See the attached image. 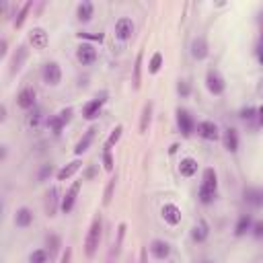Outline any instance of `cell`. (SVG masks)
<instances>
[{
  "instance_id": "obj_1",
  "label": "cell",
  "mask_w": 263,
  "mask_h": 263,
  "mask_svg": "<svg viewBox=\"0 0 263 263\" xmlns=\"http://www.w3.org/2000/svg\"><path fill=\"white\" fill-rule=\"evenodd\" d=\"M216 191H218V173L212 167H208V169H203L201 185L197 189V197L203 206H210L216 199Z\"/></svg>"
},
{
  "instance_id": "obj_2",
  "label": "cell",
  "mask_w": 263,
  "mask_h": 263,
  "mask_svg": "<svg viewBox=\"0 0 263 263\" xmlns=\"http://www.w3.org/2000/svg\"><path fill=\"white\" fill-rule=\"evenodd\" d=\"M101 237H103V220H101V216H95V220L89 226L86 239H84V255L89 259H93L97 255L99 245H101Z\"/></svg>"
},
{
  "instance_id": "obj_3",
  "label": "cell",
  "mask_w": 263,
  "mask_h": 263,
  "mask_svg": "<svg viewBox=\"0 0 263 263\" xmlns=\"http://www.w3.org/2000/svg\"><path fill=\"white\" fill-rule=\"evenodd\" d=\"M41 78L47 86H58L62 82V68L58 62H47L43 64V70H41Z\"/></svg>"
},
{
  "instance_id": "obj_4",
  "label": "cell",
  "mask_w": 263,
  "mask_h": 263,
  "mask_svg": "<svg viewBox=\"0 0 263 263\" xmlns=\"http://www.w3.org/2000/svg\"><path fill=\"white\" fill-rule=\"evenodd\" d=\"M206 86H208V91H210V93L218 97V95H222V93H224L226 82H224V78H222V74H220L218 70L210 68V70H208V74H206Z\"/></svg>"
},
{
  "instance_id": "obj_5",
  "label": "cell",
  "mask_w": 263,
  "mask_h": 263,
  "mask_svg": "<svg viewBox=\"0 0 263 263\" xmlns=\"http://www.w3.org/2000/svg\"><path fill=\"white\" fill-rule=\"evenodd\" d=\"M82 187V181H74L70 185V189L64 193V197L60 199V210L64 214H70L72 210H74V203H76V197H78V191Z\"/></svg>"
},
{
  "instance_id": "obj_6",
  "label": "cell",
  "mask_w": 263,
  "mask_h": 263,
  "mask_svg": "<svg viewBox=\"0 0 263 263\" xmlns=\"http://www.w3.org/2000/svg\"><path fill=\"white\" fill-rule=\"evenodd\" d=\"M105 97H107V93H101V95H97L95 99H91L84 107H82V118L84 120H95L99 113H101V107H103V103H105Z\"/></svg>"
},
{
  "instance_id": "obj_7",
  "label": "cell",
  "mask_w": 263,
  "mask_h": 263,
  "mask_svg": "<svg viewBox=\"0 0 263 263\" xmlns=\"http://www.w3.org/2000/svg\"><path fill=\"white\" fill-rule=\"evenodd\" d=\"M134 31H136V25H134V21H132V19L122 17V19H118V21H115V37H118L120 41H128V39H132Z\"/></svg>"
},
{
  "instance_id": "obj_8",
  "label": "cell",
  "mask_w": 263,
  "mask_h": 263,
  "mask_svg": "<svg viewBox=\"0 0 263 263\" xmlns=\"http://www.w3.org/2000/svg\"><path fill=\"white\" fill-rule=\"evenodd\" d=\"M177 126H179V132L185 136V138H189L191 134H193V130H195V122H193V118H191V113L187 111V109H177Z\"/></svg>"
},
{
  "instance_id": "obj_9",
  "label": "cell",
  "mask_w": 263,
  "mask_h": 263,
  "mask_svg": "<svg viewBox=\"0 0 263 263\" xmlns=\"http://www.w3.org/2000/svg\"><path fill=\"white\" fill-rule=\"evenodd\" d=\"M35 97H37L35 89L33 86H25V89H21L17 93V105L21 109H25V111L35 109Z\"/></svg>"
},
{
  "instance_id": "obj_10",
  "label": "cell",
  "mask_w": 263,
  "mask_h": 263,
  "mask_svg": "<svg viewBox=\"0 0 263 263\" xmlns=\"http://www.w3.org/2000/svg\"><path fill=\"white\" fill-rule=\"evenodd\" d=\"M76 60L82 64V66H91L97 62V49L95 45L91 43H80L78 49H76Z\"/></svg>"
},
{
  "instance_id": "obj_11",
  "label": "cell",
  "mask_w": 263,
  "mask_h": 263,
  "mask_svg": "<svg viewBox=\"0 0 263 263\" xmlns=\"http://www.w3.org/2000/svg\"><path fill=\"white\" fill-rule=\"evenodd\" d=\"M148 251H150V255H152L154 259L165 261V259H169V255H171V245H169L167 241H163V239H154V241L148 245Z\"/></svg>"
},
{
  "instance_id": "obj_12",
  "label": "cell",
  "mask_w": 263,
  "mask_h": 263,
  "mask_svg": "<svg viewBox=\"0 0 263 263\" xmlns=\"http://www.w3.org/2000/svg\"><path fill=\"white\" fill-rule=\"evenodd\" d=\"M197 134H199L203 140H208V142H216V140L220 138L218 126H216L214 122H208V120L197 124Z\"/></svg>"
},
{
  "instance_id": "obj_13",
  "label": "cell",
  "mask_w": 263,
  "mask_h": 263,
  "mask_svg": "<svg viewBox=\"0 0 263 263\" xmlns=\"http://www.w3.org/2000/svg\"><path fill=\"white\" fill-rule=\"evenodd\" d=\"M161 216L169 226H177L181 222V210L177 203H165L161 208Z\"/></svg>"
},
{
  "instance_id": "obj_14",
  "label": "cell",
  "mask_w": 263,
  "mask_h": 263,
  "mask_svg": "<svg viewBox=\"0 0 263 263\" xmlns=\"http://www.w3.org/2000/svg\"><path fill=\"white\" fill-rule=\"evenodd\" d=\"M33 224V212L27 208V206H21L17 208V212H15V226L17 228H29Z\"/></svg>"
},
{
  "instance_id": "obj_15",
  "label": "cell",
  "mask_w": 263,
  "mask_h": 263,
  "mask_svg": "<svg viewBox=\"0 0 263 263\" xmlns=\"http://www.w3.org/2000/svg\"><path fill=\"white\" fill-rule=\"evenodd\" d=\"M29 41H31V45H33L35 49H45L47 43H49V35L45 33V29L35 27V29H31V33H29Z\"/></svg>"
},
{
  "instance_id": "obj_16",
  "label": "cell",
  "mask_w": 263,
  "mask_h": 263,
  "mask_svg": "<svg viewBox=\"0 0 263 263\" xmlns=\"http://www.w3.org/2000/svg\"><path fill=\"white\" fill-rule=\"evenodd\" d=\"M95 134H97V128H95V126L84 132V136H82V138L76 142V146H74V154H76V156H82V154L91 148V144H93V140H95Z\"/></svg>"
},
{
  "instance_id": "obj_17",
  "label": "cell",
  "mask_w": 263,
  "mask_h": 263,
  "mask_svg": "<svg viewBox=\"0 0 263 263\" xmlns=\"http://www.w3.org/2000/svg\"><path fill=\"white\" fill-rule=\"evenodd\" d=\"M253 216L251 214H241L239 216V220H237V224H235V237H245L247 232H251L253 230Z\"/></svg>"
},
{
  "instance_id": "obj_18",
  "label": "cell",
  "mask_w": 263,
  "mask_h": 263,
  "mask_svg": "<svg viewBox=\"0 0 263 263\" xmlns=\"http://www.w3.org/2000/svg\"><path fill=\"white\" fill-rule=\"evenodd\" d=\"M210 54V49H208V41L206 37H195L193 43H191V56L195 60H206Z\"/></svg>"
},
{
  "instance_id": "obj_19",
  "label": "cell",
  "mask_w": 263,
  "mask_h": 263,
  "mask_svg": "<svg viewBox=\"0 0 263 263\" xmlns=\"http://www.w3.org/2000/svg\"><path fill=\"white\" fill-rule=\"evenodd\" d=\"M243 197L253 208H261L263 206V189H259V187H247L243 191Z\"/></svg>"
},
{
  "instance_id": "obj_20",
  "label": "cell",
  "mask_w": 263,
  "mask_h": 263,
  "mask_svg": "<svg viewBox=\"0 0 263 263\" xmlns=\"http://www.w3.org/2000/svg\"><path fill=\"white\" fill-rule=\"evenodd\" d=\"M208 237H210V226H208V222H206V220H197V224L191 228V239H193L195 243H206Z\"/></svg>"
},
{
  "instance_id": "obj_21",
  "label": "cell",
  "mask_w": 263,
  "mask_h": 263,
  "mask_svg": "<svg viewBox=\"0 0 263 263\" xmlns=\"http://www.w3.org/2000/svg\"><path fill=\"white\" fill-rule=\"evenodd\" d=\"M93 15H95V5L89 3V0H82V3L76 7V17H78L80 23H89L93 19Z\"/></svg>"
},
{
  "instance_id": "obj_22",
  "label": "cell",
  "mask_w": 263,
  "mask_h": 263,
  "mask_svg": "<svg viewBox=\"0 0 263 263\" xmlns=\"http://www.w3.org/2000/svg\"><path fill=\"white\" fill-rule=\"evenodd\" d=\"M80 167H82V161H72V163H68L66 167H62L60 171H58V181H66V179H70V177H74L78 171H80Z\"/></svg>"
},
{
  "instance_id": "obj_23",
  "label": "cell",
  "mask_w": 263,
  "mask_h": 263,
  "mask_svg": "<svg viewBox=\"0 0 263 263\" xmlns=\"http://www.w3.org/2000/svg\"><path fill=\"white\" fill-rule=\"evenodd\" d=\"M197 161L195 159H191V156H185V159H181V163H179V173H181V177H193L195 173H197Z\"/></svg>"
},
{
  "instance_id": "obj_24",
  "label": "cell",
  "mask_w": 263,
  "mask_h": 263,
  "mask_svg": "<svg viewBox=\"0 0 263 263\" xmlns=\"http://www.w3.org/2000/svg\"><path fill=\"white\" fill-rule=\"evenodd\" d=\"M224 148L228 152H237L239 150V132L235 128H226L224 130Z\"/></svg>"
},
{
  "instance_id": "obj_25",
  "label": "cell",
  "mask_w": 263,
  "mask_h": 263,
  "mask_svg": "<svg viewBox=\"0 0 263 263\" xmlns=\"http://www.w3.org/2000/svg\"><path fill=\"white\" fill-rule=\"evenodd\" d=\"M150 122H152V103L148 101L142 109V118H140V134H146L148 128H150Z\"/></svg>"
},
{
  "instance_id": "obj_26",
  "label": "cell",
  "mask_w": 263,
  "mask_h": 263,
  "mask_svg": "<svg viewBox=\"0 0 263 263\" xmlns=\"http://www.w3.org/2000/svg\"><path fill=\"white\" fill-rule=\"evenodd\" d=\"M62 247V237L60 235H47L45 239V249L49 251V255H56Z\"/></svg>"
},
{
  "instance_id": "obj_27",
  "label": "cell",
  "mask_w": 263,
  "mask_h": 263,
  "mask_svg": "<svg viewBox=\"0 0 263 263\" xmlns=\"http://www.w3.org/2000/svg\"><path fill=\"white\" fill-rule=\"evenodd\" d=\"M58 199H60L58 197V191L56 189H49V193H47V216H56V210L60 206Z\"/></svg>"
},
{
  "instance_id": "obj_28",
  "label": "cell",
  "mask_w": 263,
  "mask_h": 263,
  "mask_svg": "<svg viewBox=\"0 0 263 263\" xmlns=\"http://www.w3.org/2000/svg\"><path fill=\"white\" fill-rule=\"evenodd\" d=\"M25 58H27V47H25V45H21V47L17 49V54H15V58H13V66H11V72H13V74L21 70V66H23Z\"/></svg>"
},
{
  "instance_id": "obj_29",
  "label": "cell",
  "mask_w": 263,
  "mask_h": 263,
  "mask_svg": "<svg viewBox=\"0 0 263 263\" xmlns=\"http://www.w3.org/2000/svg\"><path fill=\"white\" fill-rule=\"evenodd\" d=\"M122 134H124V126H115V130L109 134V138H107V142H105V150L103 152H111V148L120 142V138H122Z\"/></svg>"
},
{
  "instance_id": "obj_30",
  "label": "cell",
  "mask_w": 263,
  "mask_h": 263,
  "mask_svg": "<svg viewBox=\"0 0 263 263\" xmlns=\"http://www.w3.org/2000/svg\"><path fill=\"white\" fill-rule=\"evenodd\" d=\"M64 126H66V122H64V118L60 115V113H56V115H51L49 120H47V128L51 130V132H54L56 136L64 130Z\"/></svg>"
},
{
  "instance_id": "obj_31",
  "label": "cell",
  "mask_w": 263,
  "mask_h": 263,
  "mask_svg": "<svg viewBox=\"0 0 263 263\" xmlns=\"http://www.w3.org/2000/svg\"><path fill=\"white\" fill-rule=\"evenodd\" d=\"M142 58H144V51L140 49L134 62V86L136 89H140V82H142Z\"/></svg>"
},
{
  "instance_id": "obj_32",
  "label": "cell",
  "mask_w": 263,
  "mask_h": 263,
  "mask_svg": "<svg viewBox=\"0 0 263 263\" xmlns=\"http://www.w3.org/2000/svg\"><path fill=\"white\" fill-rule=\"evenodd\" d=\"M49 251L47 249H35L29 253V263H47L49 261Z\"/></svg>"
},
{
  "instance_id": "obj_33",
  "label": "cell",
  "mask_w": 263,
  "mask_h": 263,
  "mask_svg": "<svg viewBox=\"0 0 263 263\" xmlns=\"http://www.w3.org/2000/svg\"><path fill=\"white\" fill-rule=\"evenodd\" d=\"M161 68H163V54H161V51H154L150 62H148V72L156 74V72H161Z\"/></svg>"
},
{
  "instance_id": "obj_34",
  "label": "cell",
  "mask_w": 263,
  "mask_h": 263,
  "mask_svg": "<svg viewBox=\"0 0 263 263\" xmlns=\"http://www.w3.org/2000/svg\"><path fill=\"white\" fill-rule=\"evenodd\" d=\"M31 3H25L23 7H21V11H19V15H17V19H15V27L17 29H21L23 27V23H25V19H27V15H29V11H31Z\"/></svg>"
},
{
  "instance_id": "obj_35",
  "label": "cell",
  "mask_w": 263,
  "mask_h": 263,
  "mask_svg": "<svg viewBox=\"0 0 263 263\" xmlns=\"http://www.w3.org/2000/svg\"><path fill=\"white\" fill-rule=\"evenodd\" d=\"M113 189H115V177L109 179L107 187H105V195H103V206H109L111 203V197H113Z\"/></svg>"
},
{
  "instance_id": "obj_36",
  "label": "cell",
  "mask_w": 263,
  "mask_h": 263,
  "mask_svg": "<svg viewBox=\"0 0 263 263\" xmlns=\"http://www.w3.org/2000/svg\"><path fill=\"white\" fill-rule=\"evenodd\" d=\"M177 93H179L181 99H187V97L191 95V84H189L187 80H179V82H177Z\"/></svg>"
},
{
  "instance_id": "obj_37",
  "label": "cell",
  "mask_w": 263,
  "mask_h": 263,
  "mask_svg": "<svg viewBox=\"0 0 263 263\" xmlns=\"http://www.w3.org/2000/svg\"><path fill=\"white\" fill-rule=\"evenodd\" d=\"M51 173H54V165H43L41 169H39V173H37V181H45L47 177H51Z\"/></svg>"
},
{
  "instance_id": "obj_38",
  "label": "cell",
  "mask_w": 263,
  "mask_h": 263,
  "mask_svg": "<svg viewBox=\"0 0 263 263\" xmlns=\"http://www.w3.org/2000/svg\"><path fill=\"white\" fill-rule=\"evenodd\" d=\"M78 39H86V41H103L105 39V35L103 33H86V31H80L78 33Z\"/></svg>"
},
{
  "instance_id": "obj_39",
  "label": "cell",
  "mask_w": 263,
  "mask_h": 263,
  "mask_svg": "<svg viewBox=\"0 0 263 263\" xmlns=\"http://www.w3.org/2000/svg\"><path fill=\"white\" fill-rule=\"evenodd\" d=\"M255 118H257V109H255V107H243V109H241V120L251 122V120H255Z\"/></svg>"
},
{
  "instance_id": "obj_40",
  "label": "cell",
  "mask_w": 263,
  "mask_h": 263,
  "mask_svg": "<svg viewBox=\"0 0 263 263\" xmlns=\"http://www.w3.org/2000/svg\"><path fill=\"white\" fill-rule=\"evenodd\" d=\"M124 237H126V222H122V224L118 226V241H115V251H120V249H122Z\"/></svg>"
},
{
  "instance_id": "obj_41",
  "label": "cell",
  "mask_w": 263,
  "mask_h": 263,
  "mask_svg": "<svg viewBox=\"0 0 263 263\" xmlns=\"http://www.w3.org/2000/svg\"><path fill=\"white\" fill-rule=\"evenodd\" d=\"M103 167H105V171H113V156H111V152H103Z\"/></svg>"
},
{
  "instance_id": "obj_42",
  "label": "cell",
  "mask_w": 263,
  "mask_h": 263,
  "mask_svg": "<svg viewBox=\"0 0 263 263\" xmlns=\"http://www.w3.org/2000/svg\"><path fill=\"white\" fill-rule=\"evenodd\" d=\"M39 120H41V111H39V109H37V107H35V109H33V111H31V113H29V118H27V124H29V126H33V128H35V126H37V124H39Z\"/></svg>"
},
{
  "instance_id": "obj_43",
  "label": "cell",
  "mask_w": 263,
  "mask_h": 263,
  "mask_svg": "<svg viewBox=\"0 0 263 263\" xmlns=\"http://www.w3.org/2000/svg\"><path fill=\"white\" fill-rule=\"evenodd\" d=\"M251 235H253V239H257V241H261V239H263V220H259V222H255V224H253Z\"/></svg>"
},
{
  "instance_id": "obj_44",
  "label": "cell",
  "mask_w": 263,
  "mask_h": 263,
  "mask_svg": "<svg viewBox=\"0 0 263 263\" xmlns=\"http://www.w3.org/2000/svg\"><path fill=\"white\" fill-rule=\"evenodd\" d=\"M60 263H72V249H70V247H68V249L64 251V255H62Z\"/></svg>"
},
{
  "instance_id": "obj_45",
  "label": "cell",
  "mask_w": 263,
  "mask_h": 263,
  "mask_svg": "<svg viewBox=\"0 0 263 263\" xmlns=\"http://www.w3.org/2000/svg\"><path fill=\"white\" fill-rule=\"evenodd\" d=\"M140 263H148V251L146 249L140 251Z\"/></svg>"
},
{
  "instance_id": "obj_46",
  "label": "cell",
  "mask_w": 263,
  "mask_h": 263,
  "mask_svg": "<svg viewBox=\"0 0 263 263\" xmlns=\"http://www.w3.org/2000/svg\"><path fill=\"white\" fill-rule=\"evenodd\" d=\"M257 120H259V126H263V105L257 109Z\"/></svg>"
},
{
  "instance_id": "obj_47",
  "label": "cell",
  "mask_w": 263,
  "mask_h": 263,
  "mask_svg": "<svg viewBox=\"0 0 263 263\" xmlns=\"http://www.w3.org/2000/svg\"><path fill=\"white\" fill-rule=\"evenodd\" d=\"M7 39H3V43H0V54H3V56H7Z\"/></svg>"
},
{
  "instance_id": "obj_48",
  "label": "cell",
  "mask_w": 263,
  "mask_h": 263,
  "mask_svg": "<svg viewBox=\"0 0 263 263\" xmlns=\"http://www.w3.org/2000/svg\"><path fill=\"white\" fill-rule=\"evenodd\" d=\"M0 120H7V107H5V105H3V109H0Z\"/></svg>"
},
{
  "instance_id": "obj_49",
  "label": "cell",
  "mask_w": 263,
  "mask_h": 263,
  "mask_svg": "<svg viewBox=\"0 0 263 263\" xmlns=\"http://www.w3.org/2000/svg\"><path fill=\"white\" fill-rule=\"evenodd\" d=\"M177 148H179V144L175 142V144H171V148H169V152H171V154H175V152H177Z\"/></svg>"
},
{
  "instance_id": "obj_50",
  "label": "cell",
  "mask_w": 263,
  "mask_h": 263,
  "mask_svg": "<svg viewBox=\"0 0 263 263\" xmlns=\"http://www.w3.org/2000/svg\"><path fill=\"white\" fill-rule=\"evenodd\" d=\"M93 177H95V169H93V167H91V169H89V171H86V179H93Z\"/></svg>"
},
{
  "instance_id": "obj_51",
  "label": "cell",
  "mask_w": 263,
  "mask_h": 263,
  "mask_svg": "<svg viewBox=\"0 0 263 263\" xmlns=\"http://www.w3.org/2000/svg\"><path fill=\"white\" fill-rule=\"evenodd\" d=\"M259 62L263 64V43H261V47H259Z\"/></svg>"
}]
</instances>
